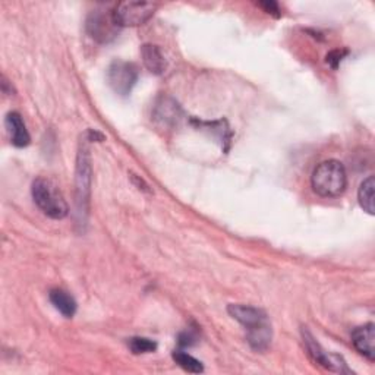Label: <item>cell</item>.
I'll return each instance as SVG.
<instances>
[{
    "label": "cell",
    "instance_id": "16",
    "mask_svg": "<svg viewBox=\"0 0 375 375\" xmlns=\"http://www.w3.org/2000/svg\"><path fill=\"white\" fill-rule=\"evenodd\" d=\"M129 349H131L132 354L141 355V354H151L157 351V343L147 339V338H132L128 342Z\"/></svg>",
    "mask_w": 375,
    "mask_h": 375
},
{
    "label": "cell",
    "instance_id": "8",
    "mask_svg": "<svg viewBox=\"0 0 375 375\" xmlns=\"http://www.w3.org/2000/svg\"><path fill=\"white\" fill-rule=\"evenodd\" d=\"M91 167H89V157L87 147L82 146L78 154V166H76V192H78V207L82 213L84 204L88 202V193H89V182H91ZM85 211V210H84Z\"/></svg>",
    "mask_w": 375,
    "mask_h": 375
},
{
    "label": "cell",
    "instance_id": "17",
    "mask_svg": "<svg viewBox=\"0 0 375 375\" xmlns=\"http://www.w3.org/2000/svg\"><path fill=\"white\" fill-rule=\"evenodd\" d=\"M346 55V51H340V50H334L331 53L327 55V63L330 64L331 68H338V64L342 62V58Z\"/></svg>",
    "mask_w": 375,
    "mask_h": 375
},
{
    "label": "cell",
    "instance_id": "1",
    "mask_svg": "<svg viewBox=\"0 0 375 375\" xmlns=\"http://www.w3.org/2000/svg\"><path fill=\"white\" fill-rule=\"evenodd\" d=\"M227 313L232 318H235L238 322L247 329L248 343L254 351L263 352L271 343V330L270 320L267 314L260 308L242 304H230L227 306Z\"/></svg>",
    "mask_w": 375,
    "mask_h": 375
},
{
    "label": "cell",
    "instance_id": "15",
    "mask_svg": "<svg viewBox=\"0 0 375 375\" xmlns=\"http://www.w3.org/2000/svg\"><path fill=\"white\" fill-rule=\"evenodd\" d=\"M179 112H180V109L177 107V105H175L172 100L164 98L162 101V105H159V107L156 110V116H157V119H160L166 125H169V123H175L177 121Z\"/></svg>",
    "mask_w": 375,
    "mask_h": 375
},
{
    "label": "cell",
    "instance_id": "18",
    "mask_svg": "<svg viewBox=\"0 0 375 375\" xmlns=\"http://www.w3.org/2000/svg\"><path fill=\"white\" fill-rule=\"evenodd\" d=\"M260 5L267 14L270 15H274V17H280V9H279V5L276 2H263V3H258Z\"/></svg>",
    "mask_w": 375,
    "mask_h": 375
},
{
    "label": "cell",
    "instance_id": "12",
    "mask_svg": "<svg viewBox=\"0 0 375 375\" xmlns=\"http://www.w3.org/2000/svg\"><path fill=\"white\" fill-rule=\"evenodd\" d=\"M50 302L53 304V306L58 309V311L67 318H72L76 313V302L73 297L62 289H53L49 293Z\"/></svg>",
    "mask_w": 375,
    "mask_h": 375
},
{
    "label": "cell",
    "instance_id": "6",
    "mask_svg": "<svg viewBox=\"0 0 375 375\" xmlns=\"http://www.w3.org/2000/svg\"><path fill=\"white\" fill-rule=\"evenodd\" d=\"M119 28L114 22L113 10H93L87 18V31L98 43L112 42L118 35Z\"/></svg>",
    "mask_w": 375,
    "mask_h": 375
},
{
    "label": "cell",
    "instance_id": "9",
    "mask_svg": "<svg viewBox=\"0 0 375 375\" xmlns=\"http://www.w3.org/2000/svg\"><path fill=\"white\" fill-rule=\"evenodd\" d=\"M352 345L355 346L356 351L368 360L375 359V326L372 322H368V324L354 330Z\"/></svg>",
    "mask_w": 375,
    "mask_h": 375
},
{
    "label": "cell",
    "instance_id": "19",
    "mask_svg": "<svg viewBox=\"0 0 375 375\" xmlns=\"http://www.w3.org/2000/svg\"><path fill=\"white\" fill-rule=\"evenodd\" d=\"M195 340H197L195 335H193L192 333H188V331L180 334V338H179V343L182 346H192L193 343H195Z\"/></svg>",
    "mask_w": 375,
    "mask_h": 375
},
{
    "label": "cell",
    "instance_id": "3",
    "mask_svg": "<svg viewBox=\"0 0 375 375\" xmlns=\"http://www.w3.org/2000/svg\"><path fill=\"white\" fill-rule=\"evenodd\" d=\"M31 193L37 204L47 217L62 220L69 214L68 202L64 201L59 188L46 177H37L33 182Z\"/></svg>",
    "mask_w": 375,
    "mask_h": 375
},
{
    "label": "cell",
    "instance_id": "2",
    "mask_svg": "<svg viewBox=\"0 0 375 375\" xmlns=\"http://www.w3.org/2000/svg\"><path fill=\"white\" fill-rule=\"evenodd\" d=\"M311 185L320 197H340L347 186L345 166L339 160H326L320 163L313 172Z\"/></svg>",
    "mask_w": 375,
    "mask_h": 375
},
{
    "label": "cell",
    "instance_id": "11",
    "mask_svg": "<svg viewBox=\"0 0 375 375\" xmlns=\"http://www.w3.org/2000/svg\"><path fill=\"white\" fill-rule=\"evenodd\" d=\"M141 56L142 62H144L146 68L154 73V75H162L164 73L167 68V62L162 53V50L154 46V44H144L141 47Z\"/></svg>",
    "mask_w": 375,
    "mask_h": 375
},
{
    "label": "cell",
    "instance_id": "5",
    "mask_svg": "<svg viewBox=\"0 0 375 375\" xmlns=\"http://www.w3.org/2000/svg\"><path fill=\"white\" fill-rule=\"evenodd\" d=\"M138 81V69L134 63L114 60L107 69V82L116 94L128 96Z\"/></svg>",
    "mask_w": 375,
    "mask_h": 375
},
{
    "label": "cell",
    "instance_id": "10",
    "mask_svg": "<svg viewBox=\"0 0 375 375\" xmlns=\"http://www.w3.org/2000/svg\"><path fill=\"white\" fill-rule=\"evenodd\" d=\"M6 128L10 134L12 144L18 148L27 147L30 144V134L27 131V126H25L21 114L17 112H10L6 116Z\"/></svg>",
    "mask_w": 375,
    "mask_h": 375
},
{
    "label": "cell",
    "instance_id": "13",
    "mask_svg": "<svg viewBox=\"0 0 375 375\" xmlns=\"http://www.w3.org/2000/svg\"><path fill=\"white\" fill-rule=\"evenodd\" d=\"M374 191H375V179L374 176L367 177L364 182L360 184L359 191H358V200L364 211L368 214L374 216L375 209H374Z\"/></svg>",
    "mask_w": 375,
    "mask_h": 375
},
{
    "label": "cell",
    "instance_id": "7",
    "mask_svg": "<svg viewBox=\"0 0 375 375\" xmlns=\"http://www.w3.org/2000/svg\"><path fill=\"white\" fill-rule=\"evenodd\" d=\"M302 335H304L305 346L308 349V354L311 355V358L317 362L318 365L334 372H351L347 369L345 360L340 356L326 352L324 349L321 347V345L314 339V335L306 329L302 330Z\"/></svg>",
    "mask_w": 375,
    "mask_h": 375
},
{
    "label": "cell",
    "instance_id": "4",
    "mask_svg": "<svg viewBox=\"0 0 375 375\" xmlns=\"http://www.w3.org/2000/svg\"><path fill=\"white\" fill-rule=\"evenodd\" d=\"M159 5L152 2H121L113 10L114 22L123 27H139L144 25L154 14Z\"/></svg>",
    "mask_w": 375,
    "mask_h": 375
},
{
    "label": "cell",
    "instance_id": "14",
    "mask_svg": "<svg viewBox=\"0 0 375 375\" xmlns=\"http://www.w3.org/2000/svg\"><path fill=\"white\" fill-rule=\"evenodd\" d=\"M173 360L176 364L182 368L186 372L191 374H201L204 371V367L198 359H195L193 356H191L189 354L184 352V351H175L172 355Z\"/></svg>",
    "mask_w": 375,
    "mask_h": 375
}]
</instances>
